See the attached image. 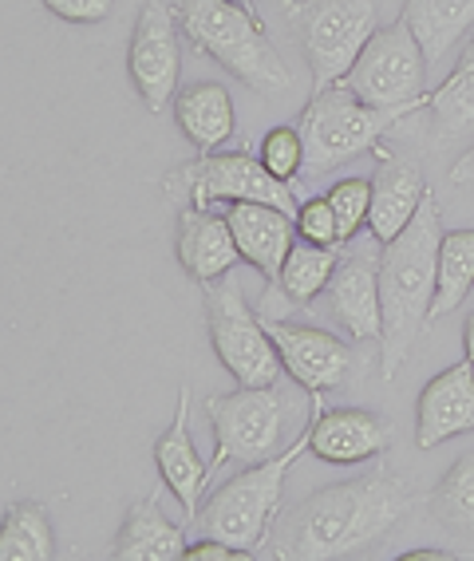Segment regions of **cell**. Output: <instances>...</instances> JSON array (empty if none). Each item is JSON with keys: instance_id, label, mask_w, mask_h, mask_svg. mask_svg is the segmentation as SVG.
Wrapping results in <instances>:
<instances>
[{"instance_id": "1", "label": "cell", "mask_w": 474, "mask_h": 561, "mask_svg": "<svg viewBox=\"0 0 474 561\" xmlns=\"http://www.w3.org/2000/svg\"><path fill=\"white\" fill-rule=\"evenodd\" d=\"M407 511H412V486L392 471L336 482L297 506L277 553L297 561L352 558L384 538L392 526H400Z\"/></svg>"}, {"instance_id": "2", "label": "cell", "mask_w": 474, "mask_h": 561, "mask_svg": "<svg viewBox=\"0 0 474 561\" xmlns=\"http://www.w3.org/2000/svg\"><path fill=\"white\" fill-rule=\"evenodd\" d=\"M439 202L427 194L419 214L404 233L380 250V305H384V336H380V376L388 383L404 368L419 332L431 324L435 273H439Z\"/></svg>"}, {"instance_id": "3", "label": "cell", "mask_w": 474, "mask_h": 561, "mask_svg": "<svg viewBox=\"0 0 474 561\" xmlns=\"http://www.w3.org/2000/svg\"><path fill=\"white\" fill-rule=\"evenodd\" d=\"M174 12H178L182 36L203 56L222 64L250 91L281 95L293 88V71L285 68V60L269 44L257 12L242 9L238 0H178Z\"/></svg>"}, {"instance_id": "4", "label": "cell", "mask_w": 474, "mask_h": 561, "mask_svg": "<svg viewBox=\"0 0 474 561\" xmlns=\"http://www.w3.org/2000/svg\"><path fill=\"white\" fill-rule=\"evenodd\" d=\"M304 451H309V423H304L301 435L281 455L253 462L242 474H233L222 491H213L203 511H198V518H194L198 530L265 558V541H269L273 522H277V511H281L285 474H289V467Z\"/></svg>"}, {"instance_id": "5", "label": "cell", "mask_w": 474, "mask_h": 561, "mask_svg": "<svg viewBox=\"0 0 474 561\" xmlns=\"http://www.w3.org/2000/svg\"><path fill=\"white\" fill-rule=\"evenodd\" d=\"M407 107H375L363 103L348 83L316 91L301 115L304 135V171L301 182L321 179L344 162L360 159L363 151H375L384 130H392L400 119H407Z\"/></svg>"}, {"instance_id": "6", "label": "cell", "mask_w": 474, "mask_h": 561, "mask_svg": "<svg viewBox=\"0 0 474 561\" xmlns=\"http://www.w3.org/2000/svg\"><path fill=\"white\" fill-rule=\"evenodd\" d=\"M285 21L313 68V95L352 71L375 36V0H289Z\"/></svg>"}, {"instance_id": "7", "label": "cell", "mask_w": 474, "mask_h": 561, "mask_svg": "<svg viewBox=\"0 0 474 561\" xmlns=\"http://www.w3.org/2000/svg\"><path fill=\"white\" fill-rule=\"evenodd\" d=\"M206 329L222 368L245 388H269L281 376V352L273 344L269 324L245 305L233 280L218 277L206 285Z\"/></svg>"}, {"instance_id": "8", "label": "cell", "mask_w": 474, "mask_h": 561, "mask_svg": "<svg viewBox=\"0 0 474 561\" xmlns=\"http://www.w3.org/2000/svg\"><path fill=\"white\" fill-rule=\"evenodd\" d=\"M285 411H289V403H285L277 383H269V388H245V383H238V391L210 396L206 400V415H210L213 443H218L210 467H222V462L253 467V462L281 455L277 443H281Z\"/></svg>"}, {"instance_id": "9", "label": "cell", "mask_w": 474, "mask_h": 561, "mask_svg": "<svg viewBox=\"0 0 474 561\" xmlns=\"http://www.w3.org/2000/svg\"><path fill=\"white\" fill-rule=\"evenodd\" d=\"M424 68L427 56L415 41L412 24L400 16L388 28H375V36L363 44L352 71L340 83L375 107H407L424 111Z\"/></svg>"}, {"instance_id": "10", "label": "cell", "mask_w": 474, "mask_h": 561, "mask_svg": "<svg viewBox=\"0 0 474 561\" xmlns=\"http://www.w3.org/2000/svg\"><path fill=\"white\" fill-rule=\"evenodd\" d=\"M171 182H178L190 206H230V202H269L297 218V191L277 182L262 159L245 151H203L190 167H182Z\"/></svg>"}, {"instance_id": "11", "label": "cell", "mask_w": 474, "mask_h": 561, "mask_svg": "<svg viewBox=\"0 0 474 561\" xmlns=\"http://www.w3.org/2000/svg\"><path fill=\"white\" fill-rule=\"evenodd\" d=\"M127 71L147 111L174 107L182 76V24L178 12L166 0H147L135 21L131 48H127Z\"/></svg>"}, {"instance_id": "12", "label": "cell", "mask_w": 474, "mask_h": 561, "mask_svg": "<svg viewBox=\"0 0 474 561\" xmlns=\"http://www.w3.org/2000/svg\"><path fill=\"white\" fill-rule=\"evenodd\" d=\"M265 321V317H262ZM269 336L281 352L285 371L301 383L309 396H324V391L340 388L352 371V348L333 336V332L316 329V324H285V321H265Z\"/></svg>"}, {"instance_id": "13", "label": "cell", "mask_w": 474, "mask_h": 561, "mask_svg": "<svg viewBox=\"0 0 474 561\" xmlns=\"http://www.w3.org/2000/svg\"><path fill=\"white\" fill-rule=\"evenodd\" d=\"M392 447V423L363 408L324 411L321 396H313V420H309V451L333 467H356Z\"/></svg>"}, {"instance_id": "14", "label": "cell", "mask_w": 474, "mask_h": 561, "mask_svg": "<svg viewBox=\"0 0 474 561\" xmlns=\"http://www.w3.org/2000/svg\"><path fill=\"white\" fill-rule=\"evenodd\" d=\"M474 432V364L459 360L424 383L415 403V447L431 451L454 435Z\"/></svg>"}, {"instance_id": "15", "label": "cell", "mask_w": 474, "mask_h": 561, "mask_svg": "<svg viewBox=\"0 0 474 561\" xmlns=\"http://www.w3.org/2000/svg\"><path fill=\"white\" fill-rule=\"evenodd\" d=\"M328 317L352 341H380L384 336V305H380V257L375 253H348L328 280Z\"/></svg>"}, {"instance_id": "16", "label": "cell", "mask_w": 474, "mask_h": 561, "mask_svg": "<svg viewBox=\"0 0 474 561\" xmlns=\"http://www.w3.org/2000/svg\"><path fill=\"white\" fill-rule=\"evenodd\" d=\"M222 214L230 221L238 250H242V261H250L269 285H277L285 257L293 253L297 238H301L293 214L277 210L269 202H230Z\"/></svg>"}, {"instance_id": "17", "label": "cell", "mask_w": 474, "mask_h": 561, "mask_svg": "<svg viewBox=\"0 0 474 561\" xmlns=\"http://www.w3.org/2000/svg\"><path fill=\"white\" fill-rule=\"evenodd\" d=\"M154 467H159V479L174 491L178 506L186 511V522L198 518L203 491L206 482H210L213 467L203 459V451L190 439V388L178 391V411H174L171 427L154 443Z\"/></svg>"}, {"instance_id": "18", "label": "cell", "mask_w": 474, "mask_h": 561, "mask_svg": "<svg viewBox=\"0 0 474 561\" xmlns=\"http://www.w3.org/2000/svg\"><path fill=\"white\" fill-rule=\"evenodd\" d=\"M174 250H178L182 270L190 273V280H198V285H210V280L226 277L242 261V250L233 241L230 221H226L222 210H213V206H186L182 210Z\"/></svg>"}, {"instance_id": "19", "label": "cell", "mask_w": 474, "mask_h": 561, "mask_svg": "<svg viewBox=\"0 0 474 561\" xmlns=\"http://www.w3.org/2000/svg\"><path fill=\"white\" fill-rule=\"evenodd\" d=\"M427 182L424 171L407 159H395V154H384L380 159V171L372 179V214H368V230L380 245L395 241L400 233L412 226V218L419 214L427 198Z\"/></svg>"}, {"instance_id": "20", "label": "cell", "mask_w": 474, "mask_h": 561, "mask_svg": "<svg viewBox=\"0 0 474 561\" xmlns=\"http://www.w3.org/2000/svg\"><path fill=\"white\" fill-rule=\"evenodd\" d=\"M115 561H174L186 558V534L162 511L159 494L135 502L112 546Z\"/></svg>"}, {"instance_id": "21", "label": "cell", "mask_w": 474, "mask_h": 561, "mask_svg": "<svg viewBox=\"0 0 474 561\" xmlns=\"http://www.w3.org/2000/svg\"><path fill=\"white\" fill-rule=\"evenodd\" d=\"M424 111L431 119V151L474 135V41L463 48L451 76L431 95H424Z\"/></svg>"}, {"instance_id": "22", "label": "cell", "mask_w": 474, "mask_h": 561, "mask_svg": "<svg viewBox=\"0 0 474 561\" xmlns=\"http://www.w3.org/2000/svg\"><path fill=\"white\" fill-rule=\"evenodd\" d=\"M174 119H178L182 135H186L198 151H218L233 135V127H238L230 91L213 80L182 88L178 95H174Z\"/></svg>"}, {"instance_id": "23", "label": "cell", "mask_w": 474, "mask_h": 561, "mask_svg": "<svg viewBox=\"0 0 474 561\" xmlns=\"http://www.w3.org/2000/svg\"><path fill=\"white\" fill-rule=\"evenodd\" d=\"M400 16L412 24L427 64H439L474 24V0H404Z\"/></svg>"}, {"instance_id": "24", "label": "cell", "mask_w": 474, "mask_h": 561, "mask_svg": "<svg viewBox=\"0 0 474 561\" xmlns=\"http://www.w3.org/2000/svg\"><path fill=\"white\" fill-rule=\"evenodd\" d=\"M474 289V230H443L439 241V273H435L431 324L471 297Z\"/></svg>"}, {"instance_id": "25", "label": "cell", "mask_w": 474, "mask_h": 561, "mask_svg": "<svg viewBox=\"0 0 474 561\" xmlns=\"http://www.w3.org/2000/svg\"><path fill=\"white\" fill-rule=\"evenodd\" d=\"M340 250L344 245H313V241H297L293 253L285 257L281 277H277V289L289 297L293 305H313L324 289L333 273L340 270Z\"/></svg>"}, {"instance_id": "26", "label": "cell", "mask_w": 474, "mask_h": 561, "mask_svg": "<svg viewBox=\"0 0 474 561\" xmlns=\"http://www.w3.org/2000/svg\"><path fill=\"white\" fill-rule=\"evenodd\" d=\"M56 534H51L44 502H16L0 522V561H51Z\"/></svg>"}, {"instance_id": "27", "label": "cell", "mask_w": 474, "mask_h": 561, "mask_svg": "<svg viewBox=\"0 0 474 561\" xmlns=\"http://www.w3.org/2000/svg\"><path fill=\"white\" fill-rule=\"evenodd\" d=\"M435 518L454 534H474V455L454 462L431 499Z\"/></svg>"}, {"instance_id": "28", "label": "cell", "mask_w": 474, "mask_h": 561, "mask_svg": "<svg viewBox=\"0 0 474 561\" xmlns=\"http://www.w3.org/2000/svg\"><path fill=\"white\" fill-rule=\"evenodd\" d=\"M257 159L265 162V171H269L277 182H289V186H297V182H301V171H304V135H301V127H293V123L273 127L269 135L262 139V151H257Z\"/></svg>"}, {"instance_id": "29", "label": "cell", "mask_w": 474, "mask_h": 561, "mask_svg": "<svg viewBox=\"0 0 474 561\" xmlns=\"http://www.w3.org/2000/svg\"><path fill=\"white\" fill-rule=\"evenodd\" d=\"M324 194H328L336 218H340V241L348 245L368 226V214H372V179H340L333 182V191Z\"/></svg>"}, {"instance_id": "30", "label": "cell", "mask_w": 474, "mask_h": 561, "mask_svg": "<svg viewBox=\"0 0 474 561\" xmlns=\"http://www.w3.org/2000/svg\"><path fill=\"white\" fill-rule=\"evenodd\" d=\"M297 233H301L304 241H313V245H344L340 218H336L328 194H316V198L297 206Z\"/></svg>"}, {"instance_id": "31", "label": "cell", "mask_w": 474, "mask_h": 561, "mask_svg": "<svg viewBox=\"0 0 474 561\" xmlns=\"http://www.w3.org/2000/svg\"><path fill=\"white\" fill-rule=\"evenodd\" d=\"M41 4L68 24H103L115 12V0H41Z\"/></svg>"}, {"instance_id": "32", "label": "cell", "mask_w": 474, "mask_h": 561, "mask_svg": "<svg viewBox=\"0 0 474 561\" xmlns=\"http://www.w3.org/2000/svg\"><path fill=\"white\" fill-rule=\"evenodd\" d=\"M186 558L190 561H242V558H257V553L242 550V546H233V541L203 534V541H190V546H186Z\"/></svg>"}, {"instance_id": "33", "label": "cell", "mask_w": 474, "mask_h": 561, "mask_svg": "<svg viewBox=\"0 0 474 561\" xmlns=\"http://www.w3.org/2000/svg\"><path fill=\"white\" fill-rule=\"evenodd\" d=\"M451 186H474V147H466L463 154H459V162L451 167Z\"/></svg>"}, {"instance_id": "34", "label": "cell", "mask_w": 474, "mask_h": 561, "mask_svg": "<svg viewBox=\"0 0 474 561\" xmlns=\"http://www.w3.org/2000/svg\"><path fill=\"white\" fill-rule=\"evenodd\" d=\"M404 561H454L451 550H407Z\"/></svg>"}, {"instance_id": "35", "label": "cell", "mask_w": 474, "mask_h": 561, "mask_svg": "<svg viewBox=\"0 0 474 561\" xmlns=\"http://www.w3.org/2000/svg\"><path fill=\"white\" fill-rule=\"evenodd\" d=\"M463 356L474 364V312H466V321H463Z\"/></svg>"}, {"instance_id": "36", "label": "cell", "mask_w": 474, "mask_h": 561, "mask_svg": "<svg viewBox=\"0 0 474 561\" xmlns=\"http://www.w3.org/2000/svg\"><path fill=\"white\" fill-rule=\"evenodd\" d=\"M238 4H242V9H250V12H257V9H253V0H238Z\"/></svg>"}]
</instances>
